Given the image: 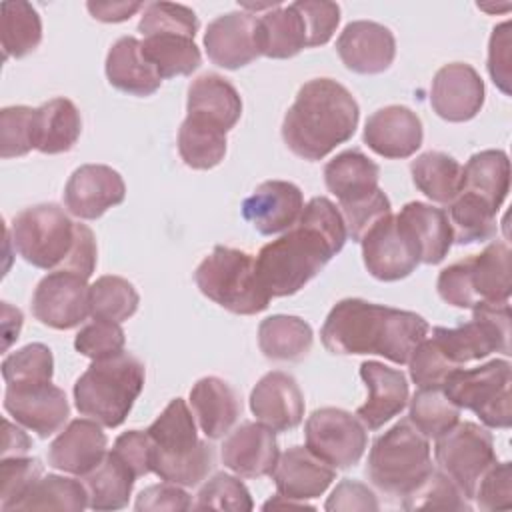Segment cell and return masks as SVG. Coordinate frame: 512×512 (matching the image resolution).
<instances>
[{"mask_svg":"<svg viewBox=\"0 0 512 512\" xmlns=\"http://www.w3.org/2000/svg\"><path fill=\"white\" fill-rule=\"evenodd\" d=\"M314 344V332L300 316L274 314L258 326L260 352L278 362H300Z\"/></svg>","mask_w":512,"mask_h":512,"instance_id":"35","label":"cell"},{"mask_svg":"<svg viewBox=\"0 0 512 512\" xmlns=\"http://www.w3.org/2000/svg\"><path fill=\"white\" fill-rule=\"evenodd\" d=\"M346 238L336 204L326 196L312 198L292 228L260 248L256 270L262 286L272 298L296 294L344 248Z\"/></svg>","mask_w":512,"mask_h":512,"instance_id":"1","label":"cell"},{"mask_svg":"<svg viewBox=\"0 0 512 512\" xmlns=\"http://www.w3.org/2000/svg\"><path fill=\"white\" fill-rule=\"evenodd\" d=\"M126 184L120 172L106 164H84L72 172L64 186V206L82 220H96L122 204Z\"/></svg>","mask_w":512,"mask_h":512,"instance_id":"17","label":"cell"},{"mask_svg":"<svg viewBox=\"0 0 512 512\" xmlns=\"http://www.w3.org/2000/svg\"><path fill=\"white\" fill-rule=\"evenodd\" d=\"M22 328V312L12 308L8 302H2V330H4V350L18 338Z\"/></svg>","mask_w":512,"mask_h":512,"instance_id":"63","label":"cell"},{"mask_svg":"<svg viewBox=\"0 0 512 512\" xmlns=\"http://www.w3.org/2000/svg\"><path fill=\"white\" fill-rule=\"evenodd\" d=\"M510 384V362L496 358L478 368H456L442 390L460 410H472L486 428H510Z\"/></svg>","mask_w":512,"mask_h":512,"instance_id":"10","label":"cell"},{"mask_svg":"<svg viewBox=\"0 0 512 512\" xmlns=\"http://www.w3.org/2000/svg\"><path fill=\"white\" fill-rule=\"evenodd\" d=\"M198 26L200 22L192 8L174 2H150L144 6L138 32L144 38L156 32H184L196 36Z\"/></svg>","mask_w":512,"mask_h":512,"instance_id":"51","label":"cell"},{"mask_svg":"<svg viewBox=\"0 0 512 512\" xmlns=\"http://www.w3.org/2000/svg\"><path fill=\"white\" fill-rule=\"evenodd\" d=\"M126 336L118 322L92 320L74 338V348L92 360H102L124 352Z\"/></svg>","mask_w":512,"mask_h":512,"instance_id":"52","label":"cell"},{"mask_svg":"<svg viewBox=\"0 0 512 512\" xmlns=\"http://www.w3.org/2000/svg\"><path fill=\"white\" fill-rule=\"evenodd\" d=\"M366 270L382 282H396L410 276L418 264V252L394 214L378 220L360 240Z\"/></svg>","mask_w":512,"mask_h":512,"instance_id":"15","label":"cell"},{"mask_svg":"<svg viewBox=\"0 0 512 512\" xmlns=\"http://www.w3.org/2000/svg\"><path fill=\"white\" fill-rule=\"evenodd\" d=\"M472 500L480 510L512 508V466L510 462H494L478 480Z\"/></svg>","mask_w":512,"mask_h":512,"instance_id":"55","label":"cell"},{"mask_svg":"<svg viewBox=\"0 0 512 512\" xmlns=\"http://www.w3.org/2000/svg\"><path fill=\"white\" fill-rule=\"evenodd\" d=\"M194 282L206 298L240 316L266 310L272 298L260 282L256 258L230 246H214L198 264Z\"/></svg>","mask_w":512,"mask_h":512,"instance_id":"9","label":"cell"},{"mask_svg":"<svg viewBox=\"0 0 512 512\" xmlns=\"http://www.w3.org/2000/svg\"><path fill=\"white\" fill-rule=\"evenodd\" d=\"M462 190L480 196L494 212L504 204L510 192V160L502 150H482L470 156L462 166Z\"/></svg>","mask_w":512,"mask_h":512,"instance_id":"37","label":"cell"},{"mask_svg":"<svg viewBox=\"0 0 512 512\" xmlns=\"http://www.w3.org/2000/svg\"><path fill=\"white\" fill-rule=\"evenodd\" d=\"M436 288L440 298L456 308L508 302L512 292V252L508 244L494 240L480 254L446 266L438 274Z\"/></svg>","mask_w":512,"mask_h":512,"instance_id":"8","label":"cell"},{"mask_svg":"<svg viewBox=\"0 0 512 512\" xmlns=\"http://www.w3.org/2000/svg\"><path fill=\"white\" fill-rule=\"evenodd\" d=\"M424 130L416 112L390 104L376 110L364 126V144L382 158H410L422 146Z\"/></svg>","mask_w":512,"mask_h":512,"instance_id":"25","label":"cell"},{"mask_svg":"<svg viewBox=\"0 0 512 512\" xmlns=\"http://www.w3.org/2000/svg\"><path fill=\"white\" fill-rule=\"evenodd\" d=\"M360 378L368 388V398L356 410V416L366 430H378L406 408L408 380L402 370L376 360L360 364Z\"/></svg>","mask_w":512,"mask_h":512,"instance_id":"26","label":"cell"},{"mask_svg":"<svg viewBox=\"0 0 512 512\" xmlns=\"http://www.w3.org/2000/svg\"><path fill=\"white\" fill-rule=\"evenodd\" d=\"M296 6L306 22L308 48L328 44L340 24V6L326 0H298Z\"/></svg>","mask_w":512,"mask_h":512,"instance_id":"56","label":"cell"},{"mask_svg":"<svg viewBox=\"0 0 512 512\" xmlns=\"http://www.w3.org/2000/svg\"><path fill=\"white\" fill-rule=\"evenodd\" d=\"M250 410L266 428L288 432L304 418V394L294 376L282 370H272L252 388Z\"/></svg>","mask_w":512,"mask_h":512,"instance_id":"21","label":"cell"},{"mask_svg":"<svg viewBox=\"0 0 512 512\" xmlns=\"http://www.w3.org/2000/svg\"><path fill=\"white\" fill-rule=\"evenodd\" d=\"M42 478V464L30 456H8L0 462V508L14 510V506L30 492Z\"/></svg>","mask_w":512,"mask_h":512,"instance_id":"48","label":"cell"},{"mask_svg":"<svg viewBox=\"0 0 512 512\" xmlns=\"http://www.w3.org/2000/svg\"><path fill=\"white\" fill-rule=\"evenodd\" d=\"M82 478L88 492V508L98 512L120 510L128 506L136 482L134 472L112 450L90 474Z\"/></svg>","mask_w":512,"mask_h":512,"instance_id":"38","label":"cell"},{"mask_svg":"<svg viewBox=\"0 0 512 512\" xmlns=\"http://www.w3.org/2000/svg\"><path fill=\"white\" fill-rule=\"evenodd\" d=\"M380 166L360 150H344L324 166L326 188L340 204L360 200L378 190Z\"/></svg>","mask_w":512,"mask_h":512,"instance_id":"34","label":"cell"},{"mask_svg":"<svg viewBox=\"0 0 512 512\" xmlns=\"http://www.w3.org/2000/svg\"><path fill=\"white\" fill-rule=\"evenodd\" d=\"M140 296L132 282L122 276H100L90 284V316L96 320L124 322L138 310Z\"/></svg>","mask_w":512,"mask_h":512,"instance_id":"44","label":"cell"},{"mask_svg":"<svg viewBox=\"0 0 512 512\" xmlns=\"http://www.w3.org/2000/svg\"><path fill=\"white\" fill-rule=\"evenodd\" d=\"M2 50L4 58H24L42 42V20L28 2L2 4Z\"/></svg>","mask_w":512,"mask_h":512,"instance_id":"41","label":"cell"},{"mask_svg":"<svg viewBox=\"0 0 512 512\" xmlns=\"http://www.w3.org/2000/svg\"><path fill=\"white\" fill-rule=\"evenodd\" d=\"M324 508L328 512H350V510H360V512H376L378 500L374 496V492L356 480L344 478L336 484V488L332 490V494L328 496Z\"/></svg>","mask_w":512,"mask_h":512,"instance_id":"58","label":"cell"},{"mask_svg":"<svg viewBox=\"0 0 512 512\" xmlns=\"http://www.w3.org/2000/svg\"><path fill=\"white\" fill-rule=\"evenodd\" d=\"M146 432L152 440L150 468L160 480L190 488L214 468V448L198 438L186 400H170Z\"/></svg>","mask_w":512,"mask_h":512,"instance_id":"5","label":"cell"},{"mask_svg":"<svg viewBox=\"0 0 512 512\" xmlns=\"http://www.w3.org/2000/svg\"><path fill=\"white\" fill-rule=\"evenodd\" d=\"M190 406L200 430L210 440L228 434L242 412L238 394L218 376H204L192 386Z\"/></svg>","mask_w":512,"mask_h":512,"instance_id":"30","label":"cell"},{"mask_svg":"<svg viewBox=\"0 0 512 512\" xmlns=\"http://www.w3.org/2000/svg\"><path fill=\"white\" fill-rule=\"evenodd\" d=\"M34 150V108L6 106L0 110V156L4 160Z\"/></svg>","mask_w":512,"mask_h":512,"instance_id":"50","label":"cell"},{"mask_svg":"<svg viewBox=\"0 0 512 512\" xmlns=\"http://www.w3.org/2000/svg\"><path fill=\"white\" fill-rule=\"evenodd\" d=\"M402 506L406 510H470V504L458 486L438 468H434L412 492L402 498Z\"/></svg>","mask_w":512,"mask_h":512,"instance_id":"47","label":"cell"},{"mask_svg":"<svg viewBox=\"0 0 512 512\" xmlns=\"http://www.w3.org/2000/svg\"><path fill=\"white\" fill-rule=\"evenodd\" d=\"M304 210L302 190L286 180H266L242 202V216L262 236L286 232Z\"/></svg>","mask_w":512,"mask_h":512,"instance_id":"22","label":"cell"},{"mask_svg":"<svg viewBox=\"0 0 512 512\" xmlns=\"http://www.w3.org/2000/svg\"><path fill=\"white\" fill-rule=\"evenodd\" d=\"M4 410L24 428L48 438L60 432L70 416L64 390L52 382L6 386Z\"/></svg>","mask_w":512,"mask_h":512,"instance_id":"16","label":"cell"},{"mask_svg":"<svg viewBox=\"0 0 512 512\" xmlns=\"http://www.w3.org/2000/svg\"><path fill=\"white\" fill-rule=\"evenodd\" d=\"M414 186L432 202L450 204L464 186L462 164L446 152L430 150L410 164Z\"/></svg>","mask_w":512,"mask_h":512,"instance_id":"36","label":"cell"},{"mask_svg":"<svg viewBox=\"0 0 512 512\" xmlns=\"http://www.w3.org/2000/svg\"><path fill=\"white\" fill-rule=\"evenodd\" d=\"M340 214L346 224V234L354 242H360L378 220L392 214V204L390 198L378 188L360 200L340 204Z\"/></svg>","mask_w":512,"mask_h":512,"instance_id":"53","label":"cell"},{"mask_svg":"<svg viewBox=\"0 0 512 512\" xmlns=\"http://www.w3.org/2000/svg\"><path fill=\"white\" fill-rule=\"evenodd\" d=\"M88 278L68 272H48L32 294L34 318L54 330H70L90 316Z\"/></svg>","mask_w":512,"mask_h":512,"instance_id":"14","label":"cell"},{"mask_svg":"<svg viewBox=\"0 0 512 512\" xmlns=\"http://www.w3.org/2000/svg\"><path fill=\"white\" fill-rule=\"evenodd\" d=\"M408 420L430 440L440 438L460 420V408L444 394L442 386L418 388L410 398Z\"/></svg>","mask_w":512,"mask_h":512,"instance_id":"43","label":"cell"},{"mask_svg":"<svg viewBox=\"0 0 512 512\" xmlns=\"http://www.w3.org/2000/svg\"><path fill=\"white\" fill-rule=\"evenodd\" d=\"M144 380V364L128 352L92 360L74 384L76 410L106 428H116L130 414Z\"/></svg>","mask_w":512,"mask_h":512,"instance_id":"6","label":"cell"},{"mask_svg":"<svg viewBox=\"0 0 512 512\" xmlns=\"http://www.w3.org/2000/svg\"><path fill=\"white\" fill-rule=\"evenodd\" d=\"M106 78L116 90L130 96H150L162 84L160 74L142 52V42L134 36H122L112 44L106 56Z\"/></svg>","mask_w":512,"mask_h":512,"instance_id":"31","label":"cell"},{"mask_svg":"<svg viewBox=\"0 0 512 512\" xmlns=\"http://www.w3.org/2000/svg\"><path fill=\"white\" fill-rule=\"evenodd\" d=\"M186 112L188 120L226 134L242 116V98L226 78L208 72L192 80Z\"/></svg>","mask_w":512,"mask_h":512,"instance_id":"27","label":"cell"},{"mask_svg":"<svg viewBox=\"0 0 512 512\" xmlns=\"http://www.w3.org/2000/svg\"><path fill=\"white\" fill-rule=\"evenodd\" d=\"M456 244L486 242L496 234V212L476 194L462 190L446 210Z\"/></svg>","mask_w":512,"mask_h":512,"instance_id":"40","label":"cell"},{"mask_svg":"<svg viewBox=\"0 0 512 512\" xmlns=\"http://www.w3.org/2000/svg\"><path fill=\"white\" fill-rule=\"evenodd\" d=\"M256 38L260 56L286 60L308 48V32L302 12L296 2L272 6L266 14L258 16Z\"/></svg>","mask_w":512,"mask_h":512,"instance_id":"32","label":"cell"},{"mask_svg":"<svg viewBox=\"0 0 512 512\" xmlns=\"http://www.w3.org/2000/svg\"><path fill=\"white\" fill-rule=\"evenodd\" d=\"M222 464L242 478L272 476L280 450L276 432L260 422H244L222 444Z\"/></svg>","mask_w":512,"mask_h":512,"instance_id":"24","label":"cell"},{"mask_svg":"<svg viewBox=\"0 0 512 512\" xmlns=\"http://www.w3.org/2000/svg\"><path fill=\"white\" fill-rule=\"evenodd\" d=\"M112 452L134 472L136 478L146 476L152 472L150 458H152V440L148 432L140 430H128L122 432L112 446Z\"/></svg>","mask_w":512,"mask_h":512,"instance_id":"57","label":"cell"},{"mask_svg":"<svg viewBox=\"0 0 512 512\" xmlns=\"http://www.w3.org/2000/svg\"><path fill=\"white\" fill-rule=\"evenodd\" d=\"M108 454V436L92 418L70 420L48 448V464L74 476L90 474Z\"/></svg>","mask_w":512,"mask_h":512,"instance_id":"23","label":"cell"},{"mask_svg":"<svg viewBox=\"0 0 512 512\" xmlns=\"http://www.w3.org/2000/svg\"><path fill=\"white\" fill-rule=\"evenodd\" d=\"M142 52L162 80L174 76H190L202 62V54L194 42V36L184 32L150 34L142 40Z\"/></svg>","mask_w":512,"mask_h":512,"instance_id":"39","label":"cell"},{"mask_svg":"<svg viewBox=\"0 0 512 512\" xmlns=\"http://www.w3.org/2000/svg\"><path fill=\"white\" fill-rule=\"evenodd\" d=\"M410 378L418 388L442 386L444 380L458 368L454 366L432 338H424L410 356Z\"/></svg>","mask_w":512,"mask_h":512,"instance_id":"54","label":"cell"},{"mask_svg":"<svg viewBox=\"0 0 512 512\" xmlns=\"http://www.w3.org/2000/svg\"><path fill=\"white\" fill-rule=\"evenodd\" d=\"M342 64L356 74H380L396 56V40L390 28L372 20H354L336 40Z\"/></svg>","mask_w":512,"mask_h":512,"instance_id":"19","label":"cell"},{"mask_svg":"<svg viewBox=\"0 0 512 512\" xmlns=\"http://www.w3.org/2000/svg\"><path fill=\"white\" fill-rule=\"evenodd\" d=\"M510 44V22L506 20L492 30L488 42V72L504 94H510Z\"/></svg>","mask_w":512,"mask_h":512,"instance_id":"60","label":"cell"},{"mask_svg":"<svg viewBox=\"0 0 512 512\" xmlns=\"http://www.w3.org/2000/svg\"><path fill=\"white\" fill-rule=\"evenodd\" d=\"M432 470L430 440L408 418L380 434L368 452L366 474L388 496L404 498Z\"/></svg>","mask_w":512,"mask_h":512,"instance_id":"7","label":"cell"},{"mask_svg":"<svg viewBox=\"0 0 512 512\" xmlns=\"http://www.w3.org/2000/svg\"><path fill=\"white\" fill-rule=\"evenodd\" d=\"M432 340L454 366L482 360L492 352L510 356V304L484 302L472 308V320L456 326L432 330Z\"/></svg>","mask_w":512,"mask_h":512,"instance_id":"11","label":"cell"},{"mask_svg":"<svg viewBox=\"0 0 512 512\" xmlns=\"http://www.w3.org/2000/svg\"><path fill=\"white\" fill-rule=\"evenodd\" d=\"M92 18L100 22H124L130 20L140 8L142 2H88L86 4Z\"/></svg>","mask_w":512,"mask_h":512,"instance_id":"61","label":"cell"},{"mask_svg":"<svg viewBox=\"0 0 512 512\" xmlns=\"http://www.w3.org/2000/svg\"><path fill=\"white\" fill-rule=\"evenodd\" d=\"M16 252L40 270H68L90 278L98 248L94 232L70 216L58 204H36L18 212L10 224Z\"/></svg>","mask_w":512,"mask_h":512,"instance_id":"4","label":"cell"},{"mask_svg":"<svg viewBox=\"0 0 512 512\" xmlns=\"http://www.w3.org/2000/svg\"><path fill=\"white\" fill-rule=\"evenodd\" d=\"M336 478V468L320 460L304 446H292L280 454L272 472L278 494L306 502L322 496Z\"/></svg>","mask_w":512,"mask_h":512,"instance_id":"28","label":"cell"},{"mask_svg":"<svg viewBox=\"0 0 512 512\" xmlns=\"http://www.w3.org/2000/svg\"><path fill=\"white\" fill-rule=\"evenodd\" d=\"M396 220L414 244L420 264H440L448 256L454 240L446 210L426 202H408Z\"/></svg>","mask_w":512,"mask_h":512,"instance_id":"29","label":"cell"},{"mask_svg":"<svg viewBox=\"0 0 512 512\" xmlns=\"http://www.w3.org/2000/svg\"><path fill=\"white\" fill-rule=\"evenodd\" d=\"M88 508V492L84 482L48 474L42 476L30 492L14 506V510H72Z\"/></svg>","mask_w":512,"mask_h":512,"instance_id":"42","label":"cell"},{"mask_svg":"<svg viewBox=\"0 0 512 512\" xmlns=\"http://www.w3.org/2000/svg\"><path fill=\"white\" fill-rule=\"evenodd\" d=\"M54 358L52 350L42 342L26 344L2 360V378L6 386L52 382Z\"/></svg>","mask_w":512,"mask_h":512,"instance_id":"46","label":"cell"},{"mask_svg":"<svg viewBox=\"0 0 512 512\" xmlns=\"http://www.w3.org/2000/svg\"><path fill=\"white\" fill-rule=\"evenodd\" d=\"M82 132V118L68 98H52L34 108V150L62 154L74 148Z\"/></svg>","mask_w":512,"mask_h":512,"instance_id":"33","label":"cell"},{"mask_svg":"<svg viewBox=\"0 0 512 512\" xmlns=\"http://www.w3.org/2000/svg\"><path fill=\"white\" fill-rule=\"evenodd\" d=\"M194 506L190 494L186 490H182V486L172 484V482H164L162 484H152L148 488H144L138 498L134 508L138 512L142 510H150V512H158V510H190Z\"/></svg>","mask_w":512,"mask_h":512,"instance_id":"59","label":"cell"},{"mask_svg":"<svg viewBox=\"0 0 512 512\" xmlns=\"http://www.w3.org/2000/svg\"><path fill=\"white\" fill-rule=\"evenodd\" d=\"M258 16L252 12H228L214 18L204 34L208 58L226 70H238L260 56L256 38Z\"/></svg>","mask_w":512,"mask_h":512,"instance_id":"20","label":"cell"},{"mask_svg":"<svg viewBox=\"0 0 512 512\" xmlns=\"http://www.w3.org/2000/svg\"><path fill=\"white\" fill-rule=\"evenodd\" d=\"M226 134L188 118L178 130V152L188 168L210 170L218 166L226 156Z\"/></svg>","mask_w":512,"mask_h":512,"instance_id":"45","label":"cell"},{"mask_svg":"<svg viewBox=\"0 0 512 512\" xmlns=\"http://www.w3.org/2000/svg\"><path fill=\"white\" fill-rule=\"evenodd\" d=\"M430 106L446 122L472 120L484 106V82L464 62L444 64L432 80Z\"/></svg>","mask_w":512,"mask_h":512,"instance_id":"18","label":"cell"},{"mask_svg":"<svg viewBox=\"0 0 512 512\" xmlns=\"http://www.w3.org/2000/svg\"><path fill=\"white\" fill-rule=\"evenodd\" d=\"M428 332V322L416 312L344 298L328 312L320 340L330 354H378L402 366Z\"/></svg>","mask_w":512,"mask_h":512,"instance_id":"2","label":"cell"},{"mask_svg":"<svg viewBox=\"0 0 512 512\" xmlns=\"http://www.w3.org/2000/svg\"><path fill=\"white\" fill-rule=\"evenodd\" d=\"M360 120V106L346 86L314 78L300 86L282 122V140L298 158L322 160L348 142Z\"/></svg>","mask_w":512,"mask_h":512,"instance_id":"3","label":"cell"},{"mask_svg":"<svg viewBox=\"0 0 512 512\" xmlns=\"http://www.w3.org/2000/svg\"><path fill=\"white\" fill-rule=\"evenodd\" d=\"M32 442L26 436L24 430L14 426L10 420H4V448H2V458L8 456H24L30 450Z\"/></svg>","mask_w":512,"mask_h":512,"instance_id":"62","label":"cell"},{"mask_svg":"<svg viewBox=\"0 0 512 512\" xmlns=\"http://www.w3.org/2000/svg\"><path fill=\"white\" fill-rule=\"evenodd\" d=\"M196 510H232V512H250L254 508L252 496L244 482L226 472L214 474L196 494Z\"/></svg>","mask_w":512,"mask_h":512,"instance_id":"49","label":"cell"},{"mask_svg":"<svg viewBox=\"0 0 512 512\" xmlns=\"http://www.w3.org/2000/svg\"><path fill=\"white\" fill-rule=\"evenodd\" d=\"M434 458L442 470L472 500L482 474L496 462L494 438L486 426L476 422H460L446 434L436 438Z\"/></svg>","mask_w":512,"mask_h":512,"instance_id":"12","label":"cell"},{"mask_svg":"<svg viewBox=\"0 0 512 512\" xmlns=\"http://www.w3.org/2000/svg\"><path fill=\"white\" fill-rule=\"evenodd\" d=\"M306 448L332 468L346 470L360 462L368 446L366 426L342 408H318L304 424Z\"/></svg>","mask_w":512,"mask_h":512,"instance_id":"13","label":"cell"}]
</instances>
